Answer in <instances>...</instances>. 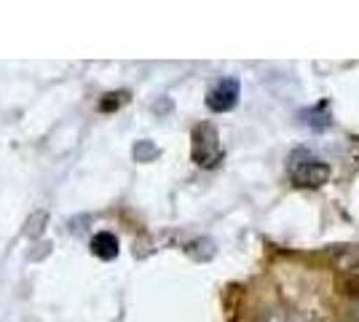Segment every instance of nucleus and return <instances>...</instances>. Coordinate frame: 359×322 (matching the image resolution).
I'll return each instance as SVG.
<instances>
[{
	"label": "nucleus",
	"mask_w": 359,
	"mask_h": 322,
	"mask_svg": "<svg viewBox=\"0 0 359 322\" xmlns=\"http://www.w3.org/2000/svg\"><path fill=\"white\" fill-rule=\"evenodd\" d=\"M290 175H292V180L298 185H303V188H309V185L316 188V185H322L327 180L330 167L325 161H319L314 154L298 148V151H292V156H290Z\"/></svg>",
	"instance_id": "1"
},
{
	"label": "nucleus",
	"mask_w": 359,
	"mask_h": 322,
	"mask_svg": "<svg viewBox=\"0 0 359 322\" xmlns=\"http://www.w3.org/2000/svg\"><path fill=\"white\" fill-rule=\"evenodd\" d=\"M194 161L198 167H217L223 161V148H220V140L217 132L210 123H198L194 129Z\"/></svg>",
	"instance_id": "2"
},
{
	"label": "nucleus",
	"mask_w": 359,
	"mask_h": 322,
	"mask_svg": "<svg viewBox=\"0 0 359 322\" xmlns=\"http://www.w3.org/2000/svg\"><path fill=\"white\" fill-rule=\"evenodd\" d=\"M239 102V81L236 78H223L210 94H207V105L215 113H225Z\"/></svg>",
	"instance_id": "3"
},
{
	"label": "nucleus",
	"mask_w": 359,
	"mask_h": 322,
	"mask_svg": "<svg viewBox=\"0 0 359 322\" xmlns=\"http://www.w3.org/2000/svg\"><path fill=\"white\" fill-rule=\"evenodd\" d=\"M91 253H94L97 258H102V261H113V258L118 255V239H116L113 234H107V231H100V234L91 239Z\"/></svg>",
	"instance_id": "4"
},
{
	"label": "nucleus",
	"mask_w": 359,
	"mask_h": 322,
	"mask_svg": "<svg viewBox=\"0 0 359 322\" xmlns=\"http://www.w3.org/2000/svg\"><path fill=\"white\" fill-rule=\"evenodd\" d=\"M271 322H285V320H271Z\"/></svg>",
	"instance_id": "5"
}]
</instances>
